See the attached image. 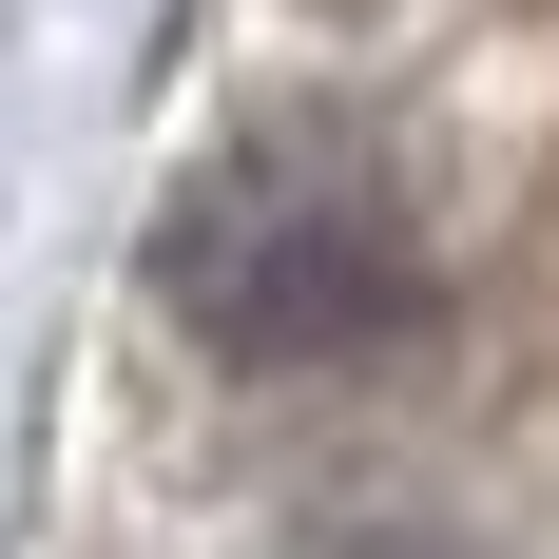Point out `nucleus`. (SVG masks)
<instances>
[{"label": "nucleus", "mask_w": 559, "mask_h": 559, "mask_svg": "<svg viewBox=\"0 0 559 559\" xmlns=\"http://www.w3.org/2000/svg\"><path fill=\"white\" fill-rule=\"evenodd\" d=\"M155 289H174V329L231 347V367H347V347L425 329V251L367 193H329V174H213L155 231Z\"/></svg>", "instance_id": "1"}, {"label": "nucleus", "mask_w": 559, "mask_h": 559, "mask_svg": "<svg viewBox=\"0 0 559 559\" xmlns=\"http://www.w3.org/2000/svg\"><path fill=\"white\" fill-rule=\"evenodd\" d=\"M386 559H444V540H386Z\"/></svg>", "instance_id": "2"}, {"label": "nucleus", "mask_w": 559, "mask_h": 559, "mask_svg": "<svg viewBox=\"0 0 559 559\" xmlns=\"http://www.w3.org/2000/svg\"><path fill=\"white\" fill-rule=\"evenodd\" d=\"M329 20H367V0H329Z\"/></svg>", "instance_id": "3"}]
</instances>
